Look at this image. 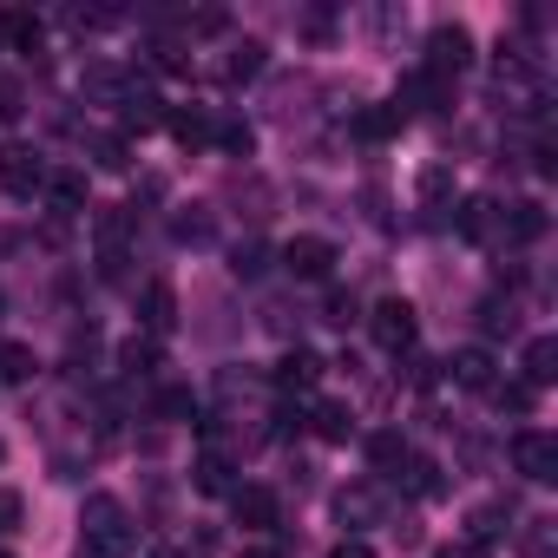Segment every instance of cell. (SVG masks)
I'll use <instances>...</instances> for the list:
<instances>
[{"instance_id":"obj_10","label":"cell","mask_w":558,"mask_h":558,"mask_svg":"<svg viewBox=\"0 0 558 558\" xmlns=\"http://www.w3.org/2000/svg\"><path fill=\"white\" fill-rule=\"evenodd\" d=\"M447 368H453V388H466V395H493V381H499L493 349H460Z\"/></svg>"},{"instance_id":"obj_4","label":"cell","mask_w":558,"mask_h":558,"mask_svg":"<svg viewBox=\"0 0 558 558\" xmlns=\"http://www.w3.org/2000/svg\"><path fill=\"white\" fill-rule=\"evenodd\" d=\"M336 519H342L349 532H368V525H381V519H388V493H381L375 480L342 486V493H336Z\"/></svg>"},{"instance_id":"obj_31","label":"cell","mask_w":558,"mask_h":558,"mask_svg":"<svg viewBox=\"0 0 558 558\" xmlns=\"http://www.w3.org/2000/svg\"><path fill=\"white\" fill-rule=\"evenodd\" d=\"M230 269L243 276V283H250V276H263L269 269V250L263 243H236V256H230Z\"/></svg>"},{"instance_id":"obj_39","label":"cell","mask_w":558,"mask_h":558,"mask_svg":"<svg viewBox=\"0 0 558 558\" xmlns=\"http://www.w3.org/2000/svg\"><path fill=\"white\" fill-rule=\"evenodd\" d=\"M480 316H486V329H512V303H506V310H499V303H486Z\"/></svg>"},{"instance_id":"obj_44","label":"cell","mask_w":558,"mask_h":558,"mask_svg":"<svg viewBox=\"0 0 558 558\" xmlns=\"http://www.w3.org/2000/svg\"><path fill=\"white\" fill-rule=\"evenodd\" d=\"M151 558H178V551H151Z\"/></svg>"},{"instance_id":"obj_5","label":"cell","mask_w":558,"mask_h":558,"mask_svg":"<svg viewBox=\"0 0 558 558\" xmlns=\"http://www.w3.org/2000/svg\"><path fill=\"white\" fill-rule=\"evenodd\" d=\"M283 269L303 276V283H323V276L336 269V243L329 236H290L283 243Z\"/></svg>"},{"instance_id":"obj_29","label":"cell","mask_w":558,"mask_h":558,"mask_svg":"<svg viewBox=\"0 0 558 558\" xmlns=\"http://www.w3.org/2000/svg\"><path fill=\"white\" fill-rule=\"evenodd\" d=\"M210 138H217V145H223V151H230V158H243V151H250V145H256V132H250V125H243V119H217V125H210Z\"/></svg>"},{"instance_id":"obj_33","label":"cell","mask_w":558,"mask_h":558,"mask_svg":"<svg viewBox=\"0 0 558 558\" xmlns=\"http://www.w3.org/2000/svg\"><path fill=\"white\" fill-rule=\"evenodd\" d=\"M171 132H178L184 145H204V138H210V119H204V112H171Z\"/></svg>"},{"instance_id":"obj_8","label":"cell","mask_w":558,"mask_h":558,"mask_svg":"<svg viewBox=\"0 0 558 558\" xmlns=\"http://www.w3.org/2000/svg\"><path fill=\"white\" fill-rule=\"evenodd\" d=\"M545 223H551V217H545V204H538V197H519V204H506V210H499V243H538V236H545Z\"/></svg>"},{"instance_id":"obj_11","label":"cell","mask_w":558,"mask_h":558,"mask_svg":"<svg viewBox=\"0 0 558 558\" xmlns=\"http://www.w3.org/2000/svg\"><path fill=\"white\" fill-rule=\"evenodd\" d=\"M99 269L106 276H119V263H125V236H132V210H99Z\"/></svg>"},{"instance_id":"obj_17","label":"cell","mask_w":558,"mask_h":558,"mask_svg":"<svg viewBox=\"0 0 558 558\" xmlns=\"http://www.w3.org/2000/svg\"><path fill=\"white\" fill-rule=\"evenodd\" d=\"M460 236H466V243H486V236H499V204H486V197H466V204H460Z\"/></svg>"},{"instance_id":"obj_42","label":"cell","mask_w":558,"mask_h":558,"mask_svg":"<svg viewBox=\"0 0 558 558\" xmlns=\"http://www.w3.org/2000/svg\"><path fill=\"white\" fill-rule=\"evenodd\" d=\"M329 558H375V551H368V545H362V538H342V545H336V551H329Z\"/></svg>"},{"instance_id":"obj_18","label":"cell","mask_w":558,"mask_h":558,"mask_svg":"<svg viewBox=\"0 0 558 558\" xmlns=\"http://www.w3.org/2000/svg\"><path fill=\"white\" fill-rule=\"evenodd\" d=\"M401 480H408L414 499H440V493H447V473H440V460H427V453H408V473H401Z\"/></svg>"},{"instance_id":"obj_35","label":"cell","mask_w":558,"mask_h":558,"mask_svg":"<svg viewBox=\"0 0 558 558\" xmlns=\"http://www.w3.org/2000/svg\"><path fill=\"white\" fill-rule=\"evenodd\" d=\"M21 519H27V499H21V493H0V538L21 532Z\"/></svg>"},{"instance_id":"obj_23","label":"cell","mask_w":558,"mask_h":558,"mask_svg":"<svg viewBox=\"0 0 558 558\" xmlns=\"http://www.w3.org/2000/svg\"><path fill=\"white\" fill-rule=\"evenodd\" d=\"M34 375H40V362H34L27 342H0V381H14V388H21V381H34Z\"/></svg>"},{"instance_id":"obj_3","label":"cell","mask_w":558,"mask_h":558,"mask_svg":"<svg viewBox=\"0 0 558 558\" xmlns=\"http://www.w3.org/2000/svg\"><path fill=\"white\" fill-rule=\"evenodd\" d=\"M512 466H519L532 486H551V480H558V440H551V434H538V427L512 434Z\"/></svg>"},{"instance_id":"obj_38","label":"cell","mask_w":558,"mask_h":558,"mask_svg":"<svg viewBox=\"0 0 558 558\" xmlns=\"http://www.w3.org/2000/svg\"><path fill=\"white\" fill-rule=\"evenodd\" d=\"M421 197H447V171H440V165L421 171Z\"/></svg>"},{"instance_id":"obj_20","label":"cell","mask_w":558,"mask_h":558,"mask_svg":"<svg viewBox=\"0 0 558 558\" xmlns=\"http://www.w3.org/2000/svg\"><path fill=\"white\" fill-rule=\"evenodd\" d=\"M80 558H132V525H112V532H80Z\"/></svg>"},{"instance_id":"obj_14","label":"cell","mask_w":558,"mask_h":558,"mask_svg":"<svg viewBox=\"0 0 558 558\" xmlns=\"http://www.w3.org/2000/svg\"><path fill=\"white\" fill-rule=\"evenodd\" d=\"M0 40H8L14 53H40L47 27H40V14H27V8H8V14H0Z\"/></svg>"},{"instance_id":"obj_28","label":"cell","mask_w":558,"mask_h":558,"mask_svg":"<svg viewBox=\"0 0 558 558\" xmlns=\"http://www.w3.org/2000/svg\"><path fill=\"white\" fill-rule=\"evenodd\" d=\"M368 460H375L381 473H401V466H408V440H401V434H375V440H368Z\"/></svg>"},{"instance_id":"obj_25","label":"cell","mask_w":558,"mask_h":558,"mask_svg":"<svg viewBox=\"0 0 558 558\" xmlns=\"http://www.w3.org/2000/svg\"><path fill=\"white\" fill-rule=\"evenodd\" d=\"M80 525H86V532H112V525H125V506H119L112 493H93L86 512H80Z\"/></svg>"},{"instance_id":"obj_9","label":"cell","mask_w":558,"mask_h":558,"mask_svg":"<svg viewBox=\"0 0 558 558\" xmlns=\"http://www.w3.org/2000/svg\"><path fill=\"white\" fill-rule=\"evenodd\" d=\"M138 323H145L151 336H171V329H178V290L165 283V276H151V283H145V296H138Z\"/></svg>"},{"instance_id":"obj_2","label":"cell","mask_w":558,"mask_h":558,"mask_svg":"<svg viewBox=\"0 0 558 558\" xmlns=\"http://www.w3.org/2000/svg\"><path fill=\"white\" fill-rule=\"evenodd\" d=\"M466 60H473V34H466L460 21H447V27H434V34H427V73H434V80L466 73Z\"/></svg>"},{"instance_id":"obj_7","label":"cell","mask_w":558,"mask_h":558,"mask_svg":"<svg viewBox=\"0 0 558 558\" xmlns=\"http://www.w3.org/2000/svg\"><path fill=\"white\" fill-rule=\"evenodd\" d=\"M0 191H8V197L47 191V165H40L34 151H0Z\"/></svg>"},{"instance_id":"obj_26","label":"cell","mask_w":558,"mask_h":558,"mask_svg":"<svg viewBox=\"0 0 558 558\" xmlns=\"http://www.w3.org/2000/svg\"><path fill=\"white\" fill-rule=\"evenodd\" d=\"M256 73H263V47H256V40L230 47V60H223V80L236 86V80H256Z\"/></svg>"},{"instance_id":"obj_16","label":"cell","mask_w":558,"mask_h":558,"mask_svg":"<svg viewBox=\"0 0 558 558\" xmlns=\"http://www.w3.org/2000/svg\"><path fill=\"white\" fill-rule=\"evenodd\" d=\"M551 381H558V342L532 336L525 342V388H551Z\"/></svg>"},{"instance_id":"obj_30","label":"cell","mask_w":558,"mask_h":558,"mask_svg":"<svg viewBox=\"0 0 558 558\" xmlns=\"http://www.w3.org/2000/svg\"><path fill=\"white\" fill-rule=\"evenodd\" d=\"M493 408L499 414H532V388L525 381H493Z\"/></svg>"},{"instance_id":"obj_24","label":"cell","mask_w":558,"mask_h":558,"mask_svg":"<svg viewBox=\"0 0 558 558\" xmlns=\"http://www.w3.org/2000/svg\"><path fill=\"white\" fill-rule=\"evenodd\" d=\"M171 236H178V243H210V236H217V223H210V210H204V204H191V210H178V217H171Z\"/></svg>"},{"instance_id":"obj_12","label":"cell","mask_w":558,"mask_h":558,"mask_svg":"<svg viewBox=\"0 0 558 558\" xmlns=\"http://www.w3.org/2000/svg\"><path fill=\"white\" fill-rule=\"evenodd\" d=\"M119 112H125V125H132V132H151V125H165V99H158L151 86H138V80H125V93H119Z\"/></svg>"},{"instance_id":"obj_21","label":"cell","mask_w":558,"mask_h":558,"mask_svg":"<svg viewBox=\"0 0 558 558\" xmlns=\"http://www.w3.org/2000/svg\"><path fill=\"white\" fill-rule=\"evenodd\" d=\"M316 375H323V362L316 355H283V368H276V388H283V395H303V388H316Z\"/></svg>"},{"instance_id":"obj_22","label":"cell","mask_w":558,"mask_h":558,"mask_svg":"<svg viewBox=\"0 0 558 558\" xmlns=\"http://www.w3.org/2000/svg\"><path fill=\"white\" fill-rule=\"evenodd\" d=\"M47 197L60 204V217H73V210H86V178L80 171H47Z\"/></svg>"},{"instance_id":"obj_41","label":"cell","mask_w":558,"mask_h":558,"mask_svg":"<svg viewBox=\"0 0 558 558\" xmlns=\"http://www.w3.org/2000/svg\"><path fill=\"white\" fill-rule=\"evenodd\" d=\"M434 558H486V551H480V545H473V538H466V545H440V551H434Z\"/></svg>"},{"instance_id":"obj_45","label":"cell","mask_w":558,"mask_h":558,"mask_svg":"<svg viewBox=\"0 0 558 558\" xmlns=\"http://www.w3.org/2000/svg\"><path fill=\"white\" fill-rule=\"evenodd\" d=\"M0 558H14V551H0Z\"/></svg>"},{"instance_id":"obj_34","label":"cell","mask_w":558,"mask_h":558,"mask_svg":"<svg viewBox=\"0 0 558 558\" xmlns=\"http://www.w3.org/2000/svg\"><path fill=\"white\" fill-rule=\"evenodd\" d=\"M158 414H165V421H184V414H197L191 388H158Z\"/></svg>"},{"instance_id":"obj_15","label":"cell","mask_w":558,"mask_h":558,"mask_svg":"<svg viewBox=\"0 0 558 558\" xmlns=\"http://www.w3.org/2000/svg\"><path fill=\"white\" fill-rule=\"evenodd\" d=\"M401 125H408V106H368V112H355V138H368V145H388Z\"/></svg>"},{"instance_id":"obj_36","label":"cell","mask_w":558,"mask_h":558,"mask_svg":"<svg viewBox=\"0 0 558 558\" xmlns=\"http://www.w3.org/2000/svg\"><path fill=\"white\" fill-rule=\"evenodd\" d=\"M93 158L106 165V171H125L132 158H125V138H93Z\"/></svg>"},{"instance_id":"obj_19","label":"cell","mask_w":558,"mask_h":558,"mask_svg":"<svg viewBox=\"0 0 558 558\" xmlns=\"http://www.w3.org/2000/svg\"><path fill=\"white\" fill-rule=\"evenodd\" d=\"M506 519H512V506H506V499H486V506H473V519H466V538L486 551V545L506 532Z\"/></svg>"},{"instance_id":"obj_32","label":"cell","mask_w":558,"mask_h":558,"mask_svg":"<svg viewBox=\"0 0 558 558\" xmlns=\"http://www.w3.org/2000/svg\"><path fill=\"white\" fill-rule=\"evenodd\" d=\"M119 362H125V375H151V368H158V349H151V342H138V336H132V342H125V349H119Z\"/></svg>"},{"instance_id":"obj_40","label":"cell","mask_w":558,"mask_h":558,"mask_svg":"<svg viewBox=\"0 0 558 558\" xmlns=\"http://www.w3.org/2000/svg\"><path fill=\"white\" fill-rule=\"evenodd\" d=\"M349 316H355V303H349V296H329V323H342V329H349Z\"/></svg>"},{"instance_id":"obj_43","label":"cell","mask_w":558,"mask_h":558,"mask_svg":"<svg viewBox=\"0 0 558 558\" xmlns=\"http://www.w3.org/2000/svg\"><path fill=\"white\" fill-rule=\"evenodd\" d=\"M243 558H276V551H243Z\"/></svg>"},{"instance_id":"obj_37","label":"cell","mask_w":558,"mask_h":558,"mask_svg":"<svg viewBox=\"0 0 558 558\" xmlns=\"http://www.w3.org/2000/svg\"><path fill=\"white\" fill-rule=\"evenodd\" d=\"M525 558H551V519H532V532H525Z\"/></svg>"},{"instance_id":"obj_27","label":"cell","mask_w":558,"mask_h":558,"mask_svg":"<svg viewBox=\"0 0 558 558\" xmlns=\"http://www.w3.org/2000/svg\"><path fill=\"white\" fill-rule=\"evenodd\" d=\"M316 434H323V440H349V434H355V414H349L342 401H323V408H316Z\"/></svg>"},{"instance_id":"obj_6","label":"cell","mask_w":558,"mask_h":558,"mask_svg":"<svg viewBox=\"0 0 558 558\" xmlns=\"http://www.w3.org/2000/svg\"><path fill=\"white\" fill-rule=\"evenodd\" d=\"M230 512H236V525H250V532H276V519H283V506H276L269 486H236V493H230Z\"/></svg>"},{"instance_id":"obj_1","label":"cell","mask_w":558,"mask_h":558,"mask_svg":"<svg viewBox=\"0 0 558 558\" xmlns=\"http://www.w3.org/2000/svg\"><path fill=\"white\" fill-rule=\"evenodd\" d=\"M368 336H375L388 355H408V349H414V336H421L414 303H408V296H381V303H375V316H368Z\"/></svg>"},{"instance_id":"obj_13","label":"cell","mask_w":558,"mask_h":558,"mask_svg":"<svg viewBox=\"0 0 558 558\" xmlns=\"http://www.w3.org/2000/svg\"><path fill=\"white\" fill-rule=\"evenodd\" d=\"M191 473H197V493H210V499H230L236 493V466L217 453V440H204V453H197Z\"/></svg>"}]
</instances>
